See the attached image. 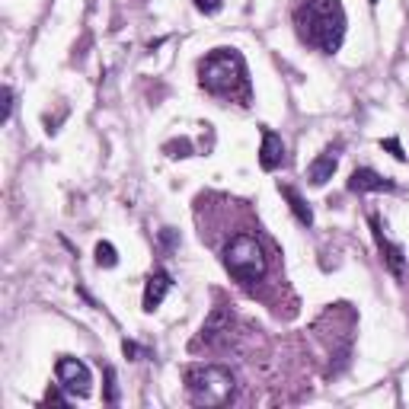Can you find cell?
Here are the masks:
<instances>
[{
    "label": "cell",
    "instance_id": "obj_1",
    "mask_svg": "<svg viewBox=\"0 0 409 409\" xmlns=\"http://www.w3.org/2000/svg\"><path fill=\"white\" fill-rule=\"evenodd\" d=\"M199 83L211 96L250 102V71L237 48H211L199 61Z\"/></svg>",
    "mask_w": 409,
    "mask_h": 409
},
{
    "label": "cell",
    "instance_id": "obj_2",
    "mask_svg": "<svg viewBox=\"0 0 409 409\" xmlns=\"http://www.w3.org/2000/svg\"><path fill=\"white\" fill-rule=\"evenodd\" d=\"M295 26L301 42L336 55L345 42V10L339 0H304L295 10Z\"/></svg>",
    "mask_w": 409,
    "mask_h": 409
},
{
    "label": "cell",
    "instance_id": "obj_3",
    "mask_svg": "<svg viewBox=\"0 0 409 409\" xmlns=\"http://www.w3.org/2000/svg\"><path fill=\"white\" fill-rule=\"evenodd\" d=\"M221 262L237 285H256L269 272L266 250H262V243L253 234H237V237L230 240L221 253Z\"/></svg>",
    "mask_w": 409,
    "mask_h": 409
},
{
    "label": "cell",
    "instance_id": "obj_4",
    "mask_svg": "<svg viewBox=\"0 0 409 409\" xmlns=\"http://www.w3.org/2000/svg\"><path fill=\"white\" fill-rule=\"evenodd\" d=\"M186 394L195 406H224L234 396L237 381L224 365H195L186 371Z\"/></svg>",
    "mask_w": 409,
    "mask_h": 409
},
{
    "label": "cell",
    "instance_id": "obj_5",
    "mask_svg": "<svg viewBox=\"0 0 409 409\" xmlns=\"http://www.w3.org/2000/svg\"><path fill=\"white\" fill-rule=\"evenodd\" d=\"M55 374L58 387H65L74 396H90V390H93V374L80 358H58Z\"/></svg>",
    "mask_w": 409,
    "mask_h": 409
},
{
    "label": "cell",
    "instance_id": "obj_6",
    "mask_svg": "<svg viewBox=\"0 0 409 409\" xmlns=\"http://www.w3.org/2000/svg\"><path fill=\"white\" fill-rule=\"evenodd\" d=\"M396 182L381 176V173H374L371 166H358V170L349 176V192H394Z\"/></svg>",
    "mask_w": 409,
    "mask_h": 409
},
{
    "label": "cell",
    "instance_id": "obj_7",
    "mask_svg": "<svg viewBox=\"0 0 409 409\" xmlns=\"http://www.w3.org/2000/svg\"><path fill=\"white\" fill-rule=\"evenodd\" d=\"M371 230H374V243H377V250H381V256H384V262H387V269L396 275V279H400V275H403V250H400L396 243H390V240H387V234H384L381 217H377V215H371Z\"/></svg>",
    "mask_w": 409,
    "mask_h": 409
},
{
    "label": "cell",
    "instance_id": "obj_8",
    "mask_svg": "<svg viewBox=\"0 0 409 409\" xmlns=\"http://www.w3.org/2000/svg\"><path fill=\"white\" fill-rule=\"evenodd\" d=\"M285 163V141L272 128H262V147H259V166L266 173L279 170Z\"/></svg>",
    "mask_w": 409,
    "mask_h": 409
},
{
    "label": "cell",
    "instance_id": "obj_9",
    "mask_svg": "<svg viewBox=\"0 0 409 409\" xmlns=\"http://www.w3.org/2000/svg\"><path fill=\"white\" fill-rule=\"evenodd\" d=\"M170 288H173L170 272H154L151 279H147V285H144V297H141L144 314H154V310H157L160 304L166 301V295H170Z\"/></svg>",
    "mask_w": 409,
    "mask_h": 409
},
{
    "label": "cell",
    "instance_id": "obj_10",
    "mask_svg": "<svg viewBox=\"0 0 409 409\" xmlns=\"http://www.w3.org/2000/svg\"><path fill=\"white\" fill-rule=\"evenodd\" d=\"M230 326H234V314L230 307H215L208 316H205V323H201V342H217L221 336H227Z\"/></svg>",
    "mask_w": 409,
    "mask_h": 409
},
{
    "label": "cell",
    "instance_id": "obj_11",
    "mask_svg": "<svg viewBox=\"0 0 409 409\" xmlns=\"http://www.w3.org/2000/svg\"><path fill=\"white\" fill-rule=\"evenodd\" d=\"M336 170H339L336 154H333V151L316 154L314 163L307 166V180H310V186H326V182H330L333 176H336Z\"/></svg>",
    "mask_w": 409,
    "mask_h": 409
},
{
    "label": "cell",
    "instance_id": "obj_12",
    "mask_svg": "<svg viewBox=\"0 0 409 409\" xmlns=\"http://www.w3.org/2000/svg\"><path fill=\"white\" fill-rule=\"evenodd\" d=\"M279 192L288 199V208H291V215L297 217V224L310 227V224H314V211H310V205L301 199V195H297V189H291V186H279Z\"/></svg>",
    "mask_w": 409,
    "mask_h": 409
},
{
    "label": "cell",
    "instance_id": "obj_13",
    "mask_svg": "<svg viewBox=\"0 0 409 409\" xmlns=\"http://www.w3.org/2000/svg\"><path fill=\"white\" fill-rule=\"evenodd\" d=\"M93 253H96V266H102V269H112L119 262V253H115V246L109 240H100Z\"/></svg>",
    "mask_w": 409,
    "mask_h": 409
},
{
    "label": "cell",
    "instance_id": "obj_14",
    "mask_svg": "<svg viewBox=\"0 0 409 409\" xmlns=\"http://www.w3.org/2000/svg\"><path fill=\"white\" fill-rule=\"evenodd\" d=\"M163 154L166 157H192V141L189 138H176V141H166L163 144Z\"/></svg>",
    "mask_w": 409,
    "mask_h": 409
},
{
    "label": "cell",
    "instance_id": "obj_15",
    "mask_svg": "<svg viewBox=\"0 0 409 409\" xmlns=\"http://www.w3.org/2000/svg\"><path fill=\"white\" fill-rule=\"evenodd\" d=\"M195 4V10H199V13H205V16H215L217 10L224 7V0H192Z\"/></svg>",
    "mask_w": 409,
    "mask_h": 409
},
{
    "label": "cell",
    "instance_id": "obj_16",
    "mask_svg": "<svg viewBox=\"0 0 409 409\" xmlns=\"http://www.w3.org/2000/svg\"><path fill=\"white\" fill-rule=\"evenodd\" d=\"M381 147H384V151H390V154H394V157L400 160V163H406V154H403V144L396 141V138H384V141H381Z\"/></svg>",
    "mask_w": 409,
    "mask_h": 409
},
{
    "label": "cell",
    "instance_id": "obj_17",
    "mask_svg": "<svg viewBox=\"0 0 409 409\" xmlns=\"http://www.w3.org/2000/svg\"><path fill=\"white\" fill-rule=\"evenodd\" d=\"M106 403H119V390H115V371L106 368Z\"/></svg>",
    "mask_w": 409,
    "mask_h": 409
},
{
    "label": "cell",
    "instance_id": "obj_18",
    "mask_svg": "<svg viewBox=\"0 0 409 409\" xmlns=\"http://www.w3.org/2000/svg\"><path fill=\"white\" fill-rule=\"evenodd\" d=\"M10 112H13V90H10V86H4V115H0V119L7 122Z\"/></svg>",
    "mask_w": 409,
    "mask_h": 409
},
{
    "label": "cell",
    "instance_id": "obj_19",
    "mask_svg": "<svg viewBox=\"0 0 409 409\" xmlns=\"http://www.w3.org/2000/svg\"><path fill=\"white\" fill-rule=\"evenodd\" d=\"M61 390H65V387H61ZM61 390H55V387H51L48 394H45V403H58V406H67V396L61 394Z\"/></svg>",
    "mask_w": 409,
    "mask_h": 409
},
{
    "label": "cell",
    "instance_id": "obj_20",
    "mask_svg": "<svg viewBox=\"0 0 409 409\" xmlns=\"http://www.w3.org/2000/svg\"><path fill=\"white\" fill-rule=\"evenodd\" d=\"M122 352L128 355V358H135V355H138V345H135V342H128V339H125V342H122Z\"/></svg>",
    "mask_w": 409,
    "mask_h": 409
},
{
    "label": "cell",
    "instance_id": "obj_21",
    "mask_svg": "<svg viewBox=\"0 0 409 409\" xmlns=\"http://www.w3.org/2000/svg\"><path fill=\"white\" fill-rule=\"evenodd\" d=\"M368 4H371V7H374V4H377V0H368Z\"/></svg>",
    "mask_w": 409,
    "mask_h": 409
}]
</instances>
